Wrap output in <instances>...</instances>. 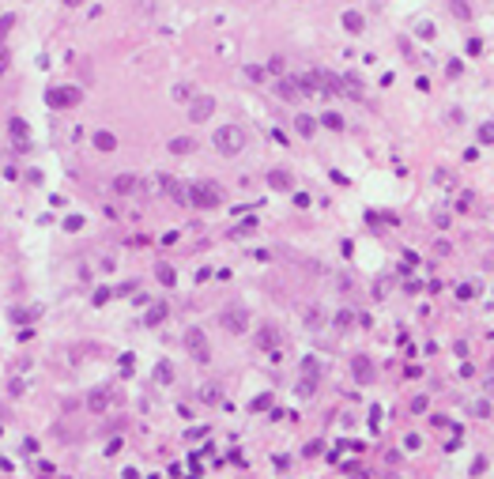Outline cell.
Listing matches in <instances>:
<instances>
[{"label": "cell", "mask_w": 494, "mask_h": 479, "mask_svg": "<svg viewBox=\"0 0 494 479\" xmlns=\"http://www.w3.org/2000/svg\"><path fill=\"white\" fill-rule=\"evenodd\" d=\"M212 144H215V151H223V155H238L242 144H246V132H242L238 125H223V129H215Z\"/></svg>", "instance_id": "1"}, {"label": "cell", "mask_w": 494, "mask_h": 479, "mask_svg": "<svg viewBox=\"0 0 494 479\" xmlns=\"http://www.w3.org/2000/svg\"><path fill=\"white\" fill-rule=\"evenodd\" d=\"M193 204L196 208H215V204H223V193L212 181H193Z\"/></svg>", "instance_id": "2"}, {"label": "cell", "mask_w": 494, "mask_h": 479, "mask_svg": "<svg viewBox=\"0 0 494 479\" xmlns=\"http://www.w3.org/2000/svg\"><path fill=\"white\" fill-rule=\"evenodd\" d=\"M185 347H189V355H193L196 362H212V347H208V340H204L200 328H189L185 332Z\"/></svg>", "instance_id": "3"}, {"label": "cell", "mask_w": 494, "mask_h": 479, "mask_svg": "<svg viewBox=\"0 0 494 479\" xmlns=\"http://www.w3.org/2000/svg\"><path fill=\"white\" fill-rule=\"evenodd\" d=\"M246 325H249V313L242 306H227L223 309V328H227V332H246Z\"/></svg>", "instance_id": "4"}, {"label": "cell", "mask_w": 494, "mask_h": 479, "mask_svg": "<svg viewBox=\"0 0 494 479\" xmlns=\"http://www.w3.org/2000/svg\"><path fill=\"white\" fill-rule=\"evenodd\" d=\"M212 110H215L212 98H196V102L189 106V117H193V121H204V117H212Z\"/></svg>", "instance_id": "5"}, {"label": "cell", "mask_w": 494, "mask_h": 479, "mask_svg": "<svg viewBox=\"0 0 494 479\" xmlns=\"http://www.w3.org/2000/svg\"><path fill=\"white\" fill-rule=\"evenodd\" d=\"M343 26H347L351 34H362V26H366V19L358 15V11H343Z\"/></svg>", "instance_id": "6"}, {"label": "cell", "mask_w": 494, "mask_h": 479, "mask_svg": "<svg viewBox=\"0 0 494 479\" xmlns=\"http://www.w3.org/2000/svg\"><path fill=\"white\" fill-rule=\"evenodd\" d=\"M355 377H358V381H374V366H370V359H362V355L355 359Z\"/></svg>", "instance_id": "7"}, {"label": "cell", "mask_w": 494, "mask_h": 479, "mask_svg": "<svg viewBox=\"0 0 494 479\" xmlns=\"http://www.w3.org/2000/svg\"><path fill=\"white\" fill-rule=\"evenodd\" d=\"M94 147H98V151H113V147H117V136H113V132H94Z\"/></svg>", "instance_id": "8"}, {"label": "cell", "mask_w": 494, "mask_h": 479, "mask_svg": "<svg viewBox=\"0 0 494 479\" xmlns=\"http://www.w3.org/2000/svg\"><path fill=\"white\" fill-rule=\"evenodd\" d=\"M449 11L457 19H472V8H468V0H449Z\"/></svg>", "instance_id": "9"}, {"label": "cell", "mask_w": 494, "mask_h": 479, "mask_svg": "<svg viewBox=\"0 0 494 479\" xmlns=\"http://www.w3.org/2000/svg\"><path fill=\"white\" fill-rule=\"evenodd\" d=\"M113 189H117V193H132V189H136V178H132V174H121V178H113Z\"/></svg>", "instance_id": "10"}, {"label": "cell", "mask_w": 494, "mask_h": 479, "mask_svg": "<svg viewBox=\"0 0 494 479\" xmlns=\"http://www.w3.org/2000/svg\"><path fill=\"white\" fill-rule=\"evenodd\" d=\"M343 87H347L343 94H351V98H362V83H358V76H343Z\"/></svg>", "instance_id": "11"}, {"label": "cell", "mask_w": 494, "mask_h": 479, "mask_svg": "<svg viewBox=\"0 0 494 479\" xmlns=\"http://www.w3.org/2000/svg\"><path fill=\"white\" fill-rule=\"evenodd\" d=\"M268 181H272L275 189H290V174L287 170H272V174H268Z\"/></svg>", "instance_id": "12"}, {"label": "cell", "mask_w": 494, "mask_h": 479, "mask_svg": "<svg viewBox=\"0 0 494 479\" xmlns=\"http://www.w3.org/2000/svg\"><path fill=\"white\" fill-rule=\"evenodd\" d=\"M275 94H279V98H294V94H298V83H294V79H283V83L275 87Z\"/></svg>", "instance_id": "13"}, {"label": "cell", "mask_w": 494, "mask_h": 479, "mask_svg": "<svg viewBox=\"0 0 494 479\" xmlns=\"http://www.w3.org/2000/svg\"><path fill=\"white\" fill-rule=\"evenodd\" d=\"M170 151H174V155H185V151H193V140H189V136L170 140Z\"/></svg>", "instance_id": "14"}, {"label": "cell", "mask_w": 494, "mask_h": 479, "mask_svg": "<svg viewBox=\"0 0 494 479\" xmlns=\"http://www.w3.org/2000/svg\"><path fill=\"white\" fill-rule=\"evenodd\" d=\"M275 340H279V336H275V328L268 325V328H260V340L256 343H260V347H275Z\"/></svg>", "instance_id": "15"}, {"label": "cell", "mask_w": 494, "mask_h": 479, "mask_svg": "<svg viewBox=\"0 0 494 479\" xmlns=\"http://www.w3.org/2000/svg\"><path fill=\"white\" fill-rule=\"evenodd\" d=\"M321 125H324V129H343V117H340V113H332V110H328V113L321 117Z\"/></svg>", "instance_id": "16"}, {"label": "cell", "mask_w": 494, "mask_h": 479, "mask_svg": "<svg viewBox=\"0 0 494 479\" xmlns=\"http://www.w3.org/2000/svg\"><path fill=\"white\" fill-rule=\"evenodd\" d=\"M294 125H298V132H306V136H309V132H313V117H306V113H302V117L294 121Z\"/></svg>", "instance_id": "17"}, {"label": "cell", "mask_w": 494, "mask_h": 479, "mask_svg": "<svg viewBox=\"0 0 494 479\" xmlns=\"http://www.w3.org/2000/svg\"><path fill=\"white\" fill-rule=\"evenodd\" d=\"M479 140H483V144H494V125H491V121L479 129Z\"/></svg>", "instance_id": "18"}, {"label": "cell", "mask_w": 494, "mask_h": 479, "mask_svg": "<svg viewBox=\"0 0 494 479\" xmlns=\"http://www.w3.org/2000/svg\"><path fill=\"white\" fill-rule=\"evenodd\" d=\"M159 279L170 287V283H174V268H170V264H162V268H159Z\"/></svg>", "instance_id": "19"}, {"label": "cell", "mask_w": 494, "mask_h": 479, "mask_svg": "<svg viewBox=\"0 0 494 479\" xmlns=\"http://www.w3.org/2000/svg\"><path fill=\"white\" fill-rule=\"evenodd\" d=\"M162 317H166V306H155V309H151V313H147V321H151V325H159V321H162Z\"/></svg>", "instance_id": "20"}, {"label": "cell", "mask_w": 494, "mask_h": 479, "mask_svg": "<svg viewBox=\"0 0 494 479\" xmlns=\"http://www.w3.org/2000/svg\"><path fill=\"white\" fill-rule=\"evenodd\" d=\"M419 34H423V38H434V23H419Z\"/></svg>", "instance_id": "21"}, {"label": "cell", "mask_w": 494, "mask_h": 479, "mask_svg": "<svg viewBox=\"0 0 494 479\" xmlns=\"http://www.w3.org/2000/svg\"><path fill=\"white\" fill-rule=\"evenodd\" d=\"M483 389H487V393H494V374H491V377L483 381Z\"/></svg>", "instance_id": "22"}]
</instances>
